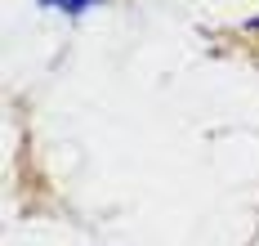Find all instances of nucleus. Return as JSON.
<instances>
[{
	"instance_id": "nucleus-1",
	"label": "nucleus",
	"mask_w": 259,
	"mask_h": 246,
	"mask_svg": "<svg viewBox=\"0 0 259 246\" xmlns=\"http://www.w3.org/2000/svg\"><path fill=\"white\" fill-rule=\"evenodd\" d=\"M40 5H58L63 14H80L85 5H99V0H40Z\"/></svg>"
},
{
	"instance_id": "nucleus-2",
	"label": "nucleus",
	"mask_w": 259,
	"mask_h": 246,
	"mask_svg": "<svg viewBox=\"0 0 259 246\" xmlns=\"http://www.w3.org/2000/svg\"><path fill=\"white\" fill-rule=\"evenodd\" d=\"M250 27H259V23H250Z\"/></svg>"
}]
</instances>
